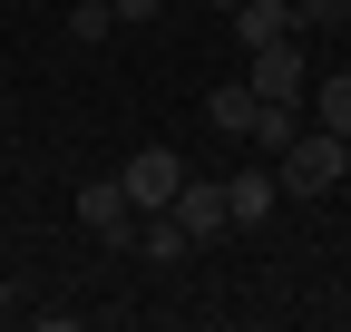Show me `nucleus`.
Returning a JSON list of instances; mask_svg holds the SVG:
<instances>
[{
    "label": "nucleus",
    "mask_w": 351,
    "mask_h": 332,
    "mask_svg": "<svg viewBox=\"0 0 351 332\" xmlns=\"http://www.w3.org/2000/svg\"><path fill=\"white\" fill-rule=\"evenodd\" d=\"M78 225L98 235V254H127V244H137V195H127V176H88L78 186Z\"/></svg>",
    "instance_id": "f257e3e1"
},
{
    "label": "nucleus",
    "mask_w": 351,
    "mask_h": 332,
    "mask_svg": "<svg viewBox=\"0 0 351 332\" xmlns=\"http://www.w3.org/2000/svg\"><path fill=\"white\" fill-rule=\"evenodd\" d=\"M274 176H283V195H332V186H341V137H332V128H302V137L274 156Z\"/></svg>",
    "instance_id": "f03ea898"
},
{
    "label": "nucleus",
    "mask_w": 351,
    "mask_h": 332,
    "mask_svg": "<svg viewBox=\"0 0 351 332\" xmlns=\"http://www.w3.org/2000/svg\"><path fill=\"white\" fill-rule=\"evenodd\" d=\"M244 69H254V98H302V88H313V49H302V29L274 39V49H244Z\"/></svg>",
    "instance_id": "7ed1b4c3"
},
{
    "label": "nucleus",
    "mask_w": 351,
    "mask_h": 332,
    "mask_svg": "<svg viewBox=\"0 0 351 332\" xmlns=\"http://www.w3.org/2000/svg\"><path fill=\"white\" fill-rule=\"evenodd\" d=\"M117 176H127V195H137V215H166L176 186H186V156H176V147H137Z\"/></svg>",
    "instance_id": "20e7f679"
},
{
    "label": "nucleus",
    "mask_w": 351,
    "mask_h": 332,
    "mask_svg": "<svg viewBox=\"0 0 351 332\" xmlns=\"http://www.w3.org/2000/svg\"><path fill=\"white\" fill-rule=\"evenodd\" d=\"M176 225H186L195 244H215V235H234V205H225V176H186L176 186V205H166Z\"/></svg>",
    "instance_id": "39448f33"
},
{
    "label": "nucleus",
    "mask_w": 351,
    "mask_h": 332,
    "mask_svg": "<svg viewBox=\"0 0 351 332\" xmlns=\"http://www.w3.org/2000/svg\"><path fill=\"white\" fill-rule=\"evenodd\" d=\"M225 205H234V235H244V225H263L283 205V176L274 166H244V176H225Z\"/></svg>",
    "instance_id": "423d86ee"
},
{
    "label": "nucleus",
    "mask_w": 351,
    "mask_h": 332,
    "mask_svg": "<svg viewBox=\"0 0 351 332\" xmlns=\"http://www.w3.org/2000/svg\"><path fill=\"white\" fill-rule=\"evenodd\" d=\"M302 117H313V128H332V137H351V69H313Z\"/></svg>",
    "instance_id": "0eeeda50"
},
{
    "label": "nucleus",
    "mask_w": 351,
    "mask_h": 332,
    "mask_svg": "<svg viewBox=\"0 0 351 332\" xmlns=\"http://www.w3.org/2000/svg\"><path fill=\"white\" fill-rule=\"evenodd\" d=\"M234 39H244V49H274V39H293V0H244V10H234Z\"/></svg>",
    "instance_id": "6e6552de"
},
{
    "label": "nucleus",
    "mask_w": 351,
    "mask_h": 332,
    "mask_svg": "<svg viewBox=\"0 0 351 332\" xmlns=\"http://www.w3.org/2000/svg\"><path fill=\"white\" fill-rule=\"evenodd\" d=\"M205 128H215V137H244V128H254V78H225V88L205 98Z\"/></svg>",
    "instance_id": "1a4fd4ad"
},
{
    "label": "nucleus",
    "mask_w": 351,
    "mask_h": 332,
    "mask_svg": "<svg viewBox=\"0 0 351 332\" xmlns=\"http://www.w3.org/2000/svg\"><path fill=\"white\" fill-rule=\"evenodd\" d=\"M137 254H156V264H186V254H195V235L176 225V215H147V225H137Z\"/></svg>",
    "instance_id": "9d476101"
},
{
    "label": "nucleus",
    "mask_w": 351,
    "mask_h": 332,
    "mask_svg": "<svg viewBox=\"0 0 351 332\" xmlns=\"http://www.w3.org/2000/svg\"><path fill=\"white\" fill-rule=\"evenodd\" d=\"M108 29H117V0H69V39H88V49H98Z\"/></svg>",
    "instance_id": "9b49d317"
},
{
    "label": "nucleus",
    "mask_w": 351,
    "mask_h": 332,
    "mask_svg": "<svg viewBox=\"0 0 351 332\" xmlns=\"http://www.w3.org/2000/svg\"><path fill=\"white\" fill-rule=\"evenodd\" d=\"M293 29H351V0H293Z\"/></svg>",
    "instance_id": "f8f14e48"
},
{
    "label": "nucleus",
    "mask_w": 351,
    "mask_h": 332,
    "mask_svg": "<svg viewBox=\"0 0 351 332\" xmlns=\"http://www.w3.org/2000/svg\"><path fill=\"white\" fill-rule=\"evenodd\" d=\"M166 0H117V29H137V20H156Z\"/></svg>",
    "instance_id": "ddd939ff"
},
{
    "label": "nucleus",
    "mask_w": 351,
    "mask_h": 332,
    "mask_svg": "<svg viewBox=\"0 0 351 332\" xmlns=\"http://www.w3.org/2000/svg\"><path fill=\"white\" fill-rule=\"evenodd\" d=\"M0 313H20V283H10V274H0Z\"/></svg>",
    "instance_id": "4468645a"
},
{
    "label": "nucleus",
    "mask_w": 351,
    "mask_h": 332,
    "mask_svg": "<svg viewBox=\"0 0 351 332\" xmlns=\"http://www.w3.org/2000/svg\"><path fill=\"white\" fill-rule=\"evenodd\" d=\"M205 10H225V20H234V10H244V0H205Z\"/></svg>",
    "instance_id": "2eb2a0df"
},
{
    "label": "nucleus",
    "mask_w": 351,
    "mask_h": 332,
    "mask_svg": "<svg viewBox=\"0 0 351 332\" xmlns=\"http://www.w3.org/2000/svg\"><path fill=\"white\" fill-rule=\"evenodd\" d=\"M341 176H351V137H341Z\"/></svg>",
    "instance_id": "dca6fc26"
}]
</instances>
